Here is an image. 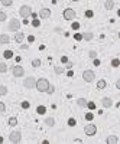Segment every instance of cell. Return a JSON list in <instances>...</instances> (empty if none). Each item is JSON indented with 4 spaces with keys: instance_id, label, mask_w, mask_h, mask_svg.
I'll list each match as a JSON object with an SVG mask.
<instances>
[{
    "instance_id": "obj_46",
    "label": "cell",
    "mask_w": 120,
    "mask_h": 144,
    "mask_svg": "<svg viewBox=\"0 0 120 144\" xmlns=\"http://www.w3.org/2000/svg\"><path fill=\"white\" fill-rule=\"evenodd\" d=\"M30 16L33 17V19H36V17H38V13H33V12H32V13H30Z\"/></svg>"
},
{
    "instance_id": "obj_1",
    "label": "cell",
    "mask_w": 120,
    "mask_h": 144,
    "mask_svg": "<svg viewBox=\"0 0 120 144\" xmlns=\"http://www.w3.org/2000/svg\"><path fill=\"white\" fill-rule=\"evenodd\" d=\"M48 86H49V81L46 79V78H39V79L36 81V85H35V88H36L39 92H46Z\"/></svg>"
},
{
    "instance_id": "obj_20",
    "label": "cell",
    "mask_w": 120,
    "mask_h": 144,
    "mask_svg": "<svg viewBox=\"0 0 120 144\" xmlns=\"http://www.w3.org/2000/svg\"><path fill=\"white\" fill-rule=\"evenodd\" d=\"M7 72V65L5 62H0V74H6Z\"/></svg>"
},
{
    "instance_id": "obj_4",
    "label": "cell",
    "mask_w": 120,
    "mask_h": 144,
    "mask_svg": "<svg viewBox=\"0 0 120 144\" xmlns=\"http://www.w3.org/2000/svg\"><path fill=\"white\" fill-rule=\"evenodd\" d=\"M35 85H36V79H35L33 76H28L26 79L23 81V86L26 89H33Z\"/></svg>"
},
{
    "instance_id": "obj_8",
    "label": "cell",
    "mask_w": 120,
    "mask_h": 144,
    "mask_svg": "<svg viewBox=\"0 0 120 144\" xmlns=\"http://www.w3.org/2000/svg\"><path fill=\"white\" fill-rule=\"evenodd\" d=\"M12 74H13L15 78H20V76L25 75V69H23L20 65H16V66H13V68H12Z\"/></svg>"
},
{
    "instance_id": "obj_32",
    "label": "cell",
    "mask_w": 120,
    "mask_h": 144,
    "mask_svg": "<svg viewBox=\"0 0 120 144\" xmlns=\"http://www.w3.org/2000/svg\"><path fill=\"white\" fill-rule=\"evenodd\" d=\"M6 19H7V15L5 12H0V22H5Z\"/></svg>"
},
{
    "instance_id": "obj_23",
    "label": "cell",
    "mask_w": 120,
    "mask_h": 144,
    "mask_svg": "<svg viewBox=\"0 0 120 144\" xmlns=\"http://www.w3.org/2000/svg\"><path fill=\"white\" fill-rule=\"evenodd\" d=\"M36 112H38V114H41V115H44L46 112V108L44 107V105H39V107L36 108Z\"/></svg>"
},
{
    "instance_id": "obj_7",
    "label": "cell",
    "mask_w": 120,
    "mask_h": 144,
    "mask_svg": "<svg viewBox=\"0 0 120 144\" xmlns=\"http://www.w3.org/2000/svg\"><path fill=\"white\" fill-rule=\"evenodd\" d=\"M7 29L10 30V32H17L19 29H20V22L17 20V19H12L10 22H9V26Z\"/></svg>"
},
{
    "instance_id": "obj_21",
    "label": "cell",
    "mask_w": 120,
    "mask_h": 144,
    "mask_svg": "<svg viewBox=\"0 0 120 144\" xmlns=\"http://www.w3.org/2000/svg\"><path fill=\"white\" fill-rule=\"evenodd\" d=\"M7 92H9V89H7V86H5V85H0V95H7Z\"/></svg>"
},
{
    "instance_id": "obj_30",
    "label": "cell",
    "mask_w": 120,
    "mask_h": 144,
    "mask_svg": "<svg viewBox=\"0 0 120 144\" xmlns=\"http://www.w3.org/2000/svg\"><path fill=\"white\" fill-rule=\"evenodd\" d=\"M32 26H33V28H39V26H41V22H39V19H38V17L32 20Z\"/></svg>"
},
{
    "instance_id": "obj_11",
    "label": "cell",
    "mask_w": 120,
    "mask_h": 144,
    "mask_svg": "<svg viewBox=\"0 0 120 144\" xmlns=\"http://www.w3.org/2000/svg\"><path fill=\"white\" fill-rule=\"evenodd\" d=\"M101 105H103L104 108H110V107L113 105V101H111V98L104 97L103 99H101Z\"/></svg>"
},
{
    "instance_id": "obj_12",
    "label": "cell",
    "mask_w": 120,
    "mask_h": 144,
    "mask_svg": "<svg viewBox=\"0 0 120 144\" xmlns=\"http://www.w3.org/2000/svg\"><path fill=\"white\" fill-rule=\"evenodd\" d=\"M106 143L107 144H117L119 143V137L117 135H109L106 138Z\"/></svg>"
},
{
    "instance_id": "obj_16",
    "label": "cell",
    "mask_w": 120,
    "mask_h": 144,
    "mask_svg": "<svg viewBox=\"0 0 120 144\" xmlns=\"http://www.w3.org/2000/svg\"><path fill=\"white\" fill-rule=\"evenodd\" d=\"M93 38H94V35H93L91 32H86V33L83 35V39H84V40H87V42L93 40Z\"/></svg>"
},
{
    "instance_id": "obj_33",
    "label": "cell",
    "mask_w": 120,
    "mask_h": 144,
    "mask_svg": "<svg viewBox=\"0 0 120 144\" xmlns=\"http://www.w3.org/2000/svg\"><path fill=\"white\" fill-rule=\"evenodd\" d=\"M12 56H13V52H12V51H6L5 52V58H6V59H10Z\"/></svg>"
},
{
    "instance_id": "obj_9",
    "label": "cell",
    "mask_w": 120,
    "mask_h": 144,
    "mask_svg": "<svg viewBox=\"0 0 120 144\" xmlns=\"http://www.w3.org/2000/svg\"><path fill=\"white\" fill-rule=\"evenodd\" d=\"M84 132H86L88 137H93V135H96V132H97V127L94 125V124H88V125L84 127Z\"/></svg>"
},
{
    "instance_id": "obj_49",
    "label": "cell",
    "mask_w": 120,
    "mask_h": 144,
    "mask_svg": "<svg viewBox=\"0 0 120 144\" xmlns=\"http://www.w3.org/2000/svg\"><path fill=\"white\" fill-rule=\"evenodd\" d=\"M3 141H5V140H3V137H0V144L3 143Z\"/></svg>"
},
{
    "instance_id": "obj_34",
    "label": "cell",
    "mask_w": 120,
    "mask_h": 144,
    "mask_svg": "<svg viewBox=\"0 0 120 144\" xmlns=\"http://www.w3.org/2000/svg\"><path fill=\"white\" fill-rule=\"evenodd\" d=\"M68 125L69 127H75V125H77V121H75L74 118H69V120H68Z\"/></svg>"
},
{
    "instance_id": "obj_28",
    "label": "cell",
    "mask_w": 120,
    "mask_h": 144,
    "mask_svg": "<svg viewBox=\"0 0 120 144\" xmlns=\"http://www.w3.org/2000/svg\"><path fill=\"white\" fill-rule=\"evenodd\" d=\"M54 71H55V74L57 75H61V74H64L65 71H64V68H61V66H55L54 68Z\"/></svg>"
},
{
    "instance_id": "obj_47",
    "label": "cell",
    "mask_w": 120,
    "mask_h": 144,
    "mask_svg": "<svg viewBox=\"0 0 120 144\" xmlns=\"http://www.w3.org/2000/svg\"><path fill=\"white\" fill-rule=\"evenodd\" d=\"M67 75H68V76H74V72H72V71H68V72H67Z\"/></svg>"
},
{
    "instance_id": "obj_13",
    "label": "cell",
    "mask_w": 120,
    "mask_h": 144,
    "mask_svg": "<svg viewBox=\"0 0 120 144\" xmlns=\"http://www.w3.org/2000/svg\"><path fill=\"white\" fill-rule=\"evenodd\" d=\"M10 42V36L9 35H0V45H7Z\"/></svg>"
},
{
    "instance_id": "obj_5",
    "label": "cell",
    "mask_w": 120,
    "mask_h": 144,
    "mask_svg": "<svg viewBox=\"0 0 120 144\" xmlns=\"http://www.w3.org/2000/svg\"><path fill=\"white\" fill-rule=\"evenodd\" d=\"M62 16H64L65 20H74L75 16H77V13H75L74 9H69V7H68V9H65V10H64Z\"/></svg>"
},
{
    "instance_id": "obj_29",
    "label": "cell",
    "mask_w": 120,
    "mask_h": 144,
    "mask_svg": "<svg viewBox=\"0 0 120 144\" xmlns=\"http://www.w3.org/2000/svg\"><path fill=\"white\" fill-rule=\"evenodd\" d=\"M46 92H48L49 95H52V94L55 92V86L52 85V84H49V86H48V89H46Z\"/></svg>"
},
{
    "instance_id": "obj_41",
    "label": "cell",
    "mask_w": 120,
    "mask_h": 144,
    "mask_svg": "<svg viewBox=\"0 0 120 144\" xmlns=\"http://www.w3.org/2000/svg\"><path fill=\"white\" fill-rule=\"evenodd\" d=\"M100 63H101V62L98 61L97 58H94V61H93V65H94V66H100Z\"/></svg>"
},
{
    "instance_id": "obj_6",
    "label": "cell",
    "mask_w": 120,
    "mask_h": 144,
    "mask_svg": "<svg viewBox=\"0 0 120 144\" xmlns=\"http://www.w3.org/2000/svg\"><path fill=\"white\" fill-rule=\"evenodd\" d=\"M30 13H32V7L28 5H23L20 9H19V15L22 17H29L30 16Z\"/></svg>"
},
{
    "instance_id": "obj_25",
    "label": "cell",
    "mask_w": 120,
    "mask_h": 144,
    "mask_svg": "<svg viewBox=\"0 0 120 144\" xmlns=\"http://www.w3.org/2000/svg\"><path fill=\"white\" fill-rule=\"evenodd\" d=\"M12 3H13V0H0V5L6 6V7H9V6H12Z\"/></svg>"
},
{
    "instance_id": "obj_3",
    "label": "cell",
    "mask_w": 120,
    "mask_h": 144,
    "mask_svg": "<svg viewBox=\"0 0 120 144\" xmlns=\"http://www.w3.org/2000/svg\"><path fill=\"white\" fill-rule=\"evenodd\" d=\"M83 79L86 81V82H93V81L96 79V74L93 72L91 69H87L83 72Z\"/></svg>"
},
{
    "instance_id": "obj_15",
    "label": "cell",
    "mask_w": 120,
    "mask_h": 144,
    "mask_svg": "<svg viewBox=\"0 0 120 144\" xmlns=\"http://www.w3.org/2000/svg\"><path fill=\"white\" fill-rule=\"evenodd\" d=\"M104 9L106 10H113L114 9V2L113 0H106L104 2Z\"/></svg>"
},
{
    "instance_id": "obj_24",
    "label": "cell",
    "mask_w": 120,
    "mask_h": 144,
    "mask_svg": "<svg viewBox=\"0 0 120 144\" xmlns=\"http://www.w3.org/2000/svg\"><path fill=\"white\" fill-rule=\"evenodd\" d=\"M16 124H17V118L10 117V118H9V125H10V127H16Z\"/></svg>"
},
{
    "instance_id": "obj_37",
    "label": "cell",
    "mask_w": 120,
    "mask_h": 144,
    "mask_svg": "<svg viewBox=\"0 0 120 144\" xmlns=\"http://www.w3.org/2000/svg\"><path fill=\"white\" fill-rule=\"evenodd\" d=\"M93 16H94L93 10H87V12H86V17H87V19H91Z\"/></svg>"
},
{
    "instance_id": "obj_2",
    "label": "cell",
    "mask_w": 120,
    "mask_h": 144,
    "mask_svg": "<svg viewBox=\"0 0 120 144\" xmlns=\"http://www.w3.org/2000/svg\"><path fill=\"white\" fill-rule=\"evenodd\" d=\"M9 141L13 144H17L22 141V132L17 131V130H15V131L10 132V135H9Z\"/></svg>"
},
{
    "instance_id": "obj_50",
    "label": "cell",
    "mask_w": 120,
    "mask_h": 144,
    "mask_svg": "<svg viewBox=\"0 0 120 144\" xmlns=\"http://www.w3.org/2000/svg\"><path fill=\"white\" fill-rule=\"evenodd\" d=\"M72 2H80V0H72Z\"/></svg>"
},
{
    "instance_id": "obj_40",
    "label": "cell",
    "mask_w": 120,
    "mask_h": 144,
    "mask_svg": "<svg viewBox=\"0 0 120 144\" xmlns=\"http://www.w3.org/2000/svg\"><path fill=\"white\" fill-rule=\"evenodd\" d=\"M72 29H74V30H78V29H80V23L74 22V23H72Z\"/></svg>"
},
{
    "instance_id": "obj_36",
    "label": "cell",
    "mask_w": 120,
    "mask_h": 144,
    "mask_svg": "<svg viewBox=\"0 0 120 144\" xmlns=\"http://www.w3.org/2000/svg\"><path fill=\"white\" fill-rule=\"evenodd\" d=\"M74 39L77 40V42H80V40H83V35H81V33H75L74 35Z\"/></svg>"
},
{
    "instance_id": "obj_38",
    "label": "cell",
    "mask_w": 120,
    "mask_h": 144,
    "mask_svg": "<svg viewBox=\"0 0 120 144\" xmlns=\"http://www.w3.org/2000/svg\"><path fill=\"white\" fill-rule=\"evenodd\" d=\"M29 107H30V104H29L28 101H23L22 102V108L23 109H29Z\"/></svg>"
},
{
    "instance_id": "obj_26",
    "label": "cell",
    "mask_w": 120,
    "mask_h": 144,
    "mask_svg": "<svg viewBox=\"0 0 120 144\" xmlns=\"http://www.w3.org/2000/svg\"><path fill=\"white\" fill-rule=\"evenodd\" d=\"M119 65H120V61L117 59V58L111 59V66H113V68H119Z\"/></svg>"
},
{
    "instance_id": "obj_45",
    "label": "cell",
    "mask_w": 120,
    "mask_h": 144,
    "mask_svg": "<svg viewBox=\"0 0 120 144\" xmlns=\"http://www.w3.org/2000/svg\"><path fill=\"white\" fill-rule=\"evenodd\" d=\"M65 65H67V68H68V69H71V68H72V63H71V62H67Z\"/></svg>"
},
{
    "instance_id": "obj_39",
    "label": "cell",
    "mask_w": 120,
    "mask_h": 144,
    "mask_svg": "<svg viewBox=\"0 0 120 144\" xmlns=\"http://www.w3.org/2000/svg\"><path fill=\"white\" fill-rule=\"evenodd\" d=\"M86 120L87 121H93L94 120V115H93L91 112H88V114H86Z\"/></svg>"
},
{
    "instance_id": "obj_42",
    "label": "cell",
    "mask_w": 120,
    "mask_h": 144,
    "mask_svg": "<svg viewBox=\"0 0 120 144\" xmlns=\"http://www.w3.org/2000/svg\"><path fill=\"white\" fill-rule=\"evenodd\" d=\"M28 40L30 42V43H32V42H35V36H33V35H29V36H28Z\"/></svg>"
},
{
    "instance_id": "obj_44",
    "label": "cell",
    "mask_w": 120,
    "mask_h": 144,
    "mask_svg": "<svg viewBox=\"0 0 120 144\" xmlns=\"http://www.w3.org/2000/svg\"><path fill=\"white\" fill-rule=\"evenodd\" d=\"M61 62H62V63H67V62H68V58H67V56H62V58H61Z\"/></svg>"
},
{
    "instance_id": "obj_48",
    "label": "cell",
    "mask_w": 120,
    "mask_h": 144,
    "mask_svg": "<svg viewBox=\"0 0 120 144\" xmlns=\"http://www.w3.org/2000/svg\"><path fill=\"white\" fill-rule=\"evenodd\" d=\"M74 143H83V140H81V138H75Z\"/></svg>"
},
{
    "instance_id": "obj_10",
    "label": "cell",
    "mask_w": 120,
    "mask_h": 144,
    "mask_svg": "<svg viewBox=\"0 0 120 144\" xmlns=\"http://www.w3.org/2000/svg\"><path fill=\"white\" fill-rule=\"evenodd\" d=\"M38 16H39L41 19H49V16H51V10H49V9H41L39 13H38Z\"/></svg>"
},
{
    "instance_id": "obj_14",
    "label": "cell",
    "mask_w": 120,
    "mask_h": 144,
    "mask_svg": "<svg viewBox=\"0 0 120 144\" xmlns=\"http://www.w3.org/2000/svg\"><path fill=\"white\" fill-rule=\"evenodd\" d=\"M23 39H25V35H23L22 32H19V30H17V32H15V40H16L17 43H22Z\"/></svg>"
},
{
    "instance_id": "obj_19",
    "label": "cell",
    "mask_w": 120,
    "mask_h": 144,
    "mask_svg": "<svg viewBox=\"0 0 120 144\" xmlns=\"http://www.w3.org/2000/svg\"><path fill=\"white\" fill-rule=\"evenodd\" d=\"M77 104H78V107H86V105H87V99H86V98H78V99H77Z\"/></svg>"
},
{
    "instance_id": "obj_22",
    "label": "cell",
    "mask_w": 120,
    "mask_h": 144,
    "mask_svg": "<svg viewBox=\"0 0 120 144\" xmlns=\"http://www.w3.org/2000/svg\"><path fill=\"white\" fill-rule=\"evenodd\" d=\"M86 107L90 109V111H94V109H96V104L93 102V101H87V105H86Z\"/></svg>"
},
{
    "instance_id": "obj_31",
    "label": "cell",
    "mask_w": 120,
    "mask_h": 144,
    "mask_svg": "<svg viewBox=\"0 0 120 144\" xmlns=\"http://www.w3.org/2000/svg\"><path fill=\"white\" fill-rule=\"evenodd\" d=\"M3 112H6V104L0 101V114H3Z\"/></svg>"
},
{
    "instance_id": "obj_17",
    "label": "cell",
    "mask_w": 120,
    "mask_h": 144,
    "mask_svg": "<svg viewBox=\"0 0 120 144\" xmlns=\"http://www.w3.org/2000/svg\"><path fill=\"white\" fill-rule=\"evenodd\" d=\"M106 86H107V82H106L104 79H100V81H97V88H98V89H104Z\"/></svg>"
},
{
    "instance_id": "obj_18",
    "label": "cell",
    "mask_w": 120,
    "mask_h": 144,
    "mask_svg": "<svg viewBox=\"0 0 120 144\" xmlns=\"http://www.w3.org/2000/svg\"><path fill=\"white\" fill-rule=\"evenodd\" d=\"M45 124L48 127H54L55 125V120L52 118V117H49V118H45Z\"/></svg>"
},
{
    "instance_id": "obj_27",
    "label": "cell",
    "mask_w": 120,
    "mask_h": 144,
    "mask_svg": "<svg viewBox=\"0 0 120 144\" xmlns=\"http://www.w3.org/2000/svg\"><path fill=\"white\" fill-rule=\"evenodd\" d=\"M41 59H33V61H32V66H33V68H39L41 66Z\"/></svg>"
},
{
    "instance_id": "obj_43",
    "label": "cell",
    "mask_w": 120,
    "mask_h": 144,
    "mask_svg": "<svg viewBox=\"0 0 120 144\" xmlns=\"http://www.w3.org/2000/svg\"><path fill=\"white\" fill-rule=\"evenodd\" d=\"M28 49H29L28 45H22V46H20V51H28Z\"/></svg>"
},
{
    "instance_id": "obj_35",
    "label": "cell",
    "mask_w": 120,
    "mask_h": 144,
    "mask_svg": "<svg viewBox=\"0 0 120 144\" xmlns=\"http://www.w3.org/2000/svg\"><path fill=\"white\" fill-rule=\"evenodd\" d=\"M88 56L91 58V59L97 58V52H96V51H90V52H88Z\"/></svg>"
}]
</instances>
